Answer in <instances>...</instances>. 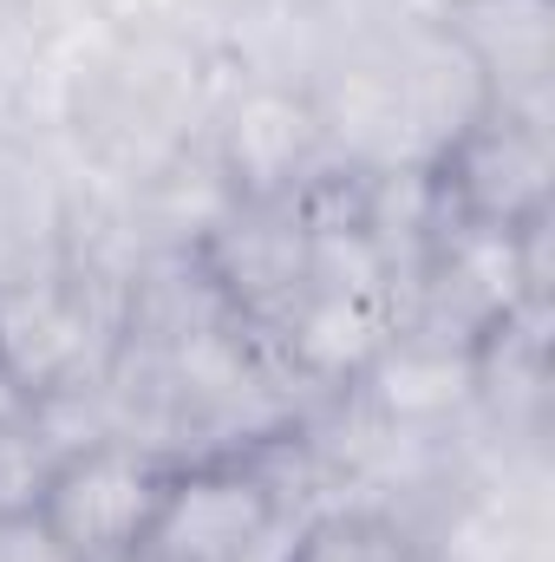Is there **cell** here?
<instances>
[{
	"mask_svg": "<svg viewBox=\"0 0 555 562\" xmlns=\"http://www.w3.org/2000/svg\"><path fill=\"white\" fill-rule=\"evenodd\" d=\"M125 288L79 276L66 262L0 281V393L13 406L92 386L118 353Z\"/></svg>",
	"mask_w": 555,
	"mask_h": 562,
	"instance_id": "cell-2",
	"label": "cell"
},
{
	"mask_svg": "<svg viewBox=\"0 0 555 562\" xmlns=\"http://www.w3.org/2000/svg\"><path fill=\"white\" fill-rule=\"evenodd\" d=\"M347 400L399 431H451L471 413V347L393 327L380 353L353 373Z\"/></svg>",
	"mask_w": 555,
	"mask_h": 562,
	"instance_id": "cell-9",
	"label": "cell"
},
{
	"mask_svg": "<svg viewBox=\"0 0 555 562\" xmlns=\"http://www.w3.org/2000/svg\"><path fill=\"white\" fill-rule=\"evenodd\" d=\"M438 20L477 66L490 112L555 125V0H457Z\"/></svg>",
	"mask_w": 555,
	"mask_h": 562,
	"instance_id": "cell-8",
	"label": "cell"
},
{
	"mask_svg": "<svg viewBox=\"0 0 555 562\" xmlns=\"http://www.w3.org/2000/svg\"><path fill=\"white\" fill-rule=\"evenodd\" d=\"M333 164L347 170H431L490 99L444 20L386 13L307 86Z\"/></svg>",
	"mask_w": 555,
	"mask_h": 562,
	"instance_id": "cell-1",
	"label": "cell"
},
{
	"mask_svg": "<svg viewBox=\"0 0 555 562\" xmlns=\"http://www.w3.org/2000/svg\"><path fill=\"white\" fill-rule=\"evenodd\" d=\"M196 262L229 301V314L275 347V334L307 301V262H314V229L301 196H236L196 243Z\"/></svg>",
	"mask_w": 555,
	"mask_h": 562,
	"instance_id": "cell-5",
	"label": "cell"
},
{
	"mask_svg": "<svg viewBox=\"0 0 555 562\" xmlns=\"http://www.w3.org/2000/svg\"><path fill=\"white\" fill-rule=\"evenodd\" d=\"M53 464H59V451L39 431V419L26 406H0V524L39 510Z\"/></svg>",
	"mask_w": 555,
	"mask_h": 562,
	"instance_id": "cell-11",
	"label": "cell"
},
{
	"mask_svg": "<svg viewBox=\"0 0 555 562\" xmlns=\"http://www.w3.org/2000/svg\"><path fill=\"white\" fill-rule=\"evenodd\" d=\"M301 517L256 451L177 464L138 562H287Z\"/></svg>",
	"mask_w": 555,
	"mask_h": 562,
	"instance_id": "cell-3",
	"label": "cell"
},
{
	"mask_svg": "<svg viewBox=\"0 0 555 562\" xmlns=\"http://www.w3.org/2000/svg\"><path fill=\"white\" fill-rule=\"evenodd\" d=\"M438 203L457 229H484V236H510L536 216H550L555 190V138L536 119H510V112H484L464 138L431 164Z\"/></svg>",
	"mask_w": 555,
	"mask_h": 562,
	"instance_id": "cell-7",
	"label": "cell"
},
{
	"mask_svg": "<svg viewBox=\"0 0 555 562\" xmlns=\"http://www.w3.org/2000/svg\"><path fill=\"white\" fill-rule=\"evenodd\" d=\"M0 562H79L39 517H13L0 524Z\"/></svg>",
	"mask_w": 555,
	"mask_h": 562,
	"instance_id": "cell-12",
	"label": "cell"
},
{
	"mask_svg": "<svg viewBox=\"0 0 555 562\" xmlns=\"http://www.w3.org/2000/svg\"><path fill=\"white\" fill-rule=\"evenodd\" d=\"M203 150L223 170L229 196H301L333 164L307 86L242 79V72H229V92L209 112Z\"/></svg>",
	"mask_w": 555,
	"mask_h": 562,
	"instance_id": "cell-6",
	"label": "cell"
},
{
	"mask_svg": "<svg viewBox=\"0 0 555 562\" xmlns=\"http://www.w3.org/2000/svg\"><path fill=\"white\" fill-rule=\"evenodd\" d=\"M287 562H431V550L399 517L366 510V504H340V510H320L294 530Z\"/></svg>",
	"mask_w": 555,
	"mask_h": 562,
	"instance_id": "cell-10",
	"label": "cell"
},
{
	"mask_svg": "<svg viewBox=\"0 0 555 562\" xmlns=\"http://www.w3.org/2000/svg\"><path fill=\"white\" fill-rule=\"evenodd\" d=\"M170 471L177 464L150 458L138 445H86V451H66L53 464L46 497H39L33 517L79 562H138L144 543H150V524L163 510Z\"/></svg>",
	"mask_w": 555,
	"mask_h": 562,
	"instance_id": "cell-4",
	"label": "cell"
},
{
	"mask_svg": "<svg viewBox=\"0 0 555 562\" xmlns=\"http://www.w3.org/2000/svg\"><path fill=\"white\" fill-rule=\"evenodd\" d=\"M393 7H406V13H424V20H438V13H451L457 0H393Z\"/></svg>",
	"mask_w": 555,
	"mask_h": 562,
	"instance_id": "cell-13",
	"label": "cell"
}]
</instances>
